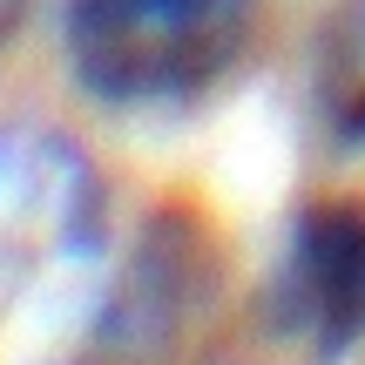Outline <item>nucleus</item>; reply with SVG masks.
Returning <instances> with one entry per match:
<instances>
[{"instance_id":"obj_1","label":"nucleus","mask_w":365,"mask_h":365,"mask_svg":"<svg viewBox=\"0 0 365 365\" xmlns=\"http://www.w3.org/2000/svg\"><path fill=\"white\" fill-rule=\"evenodd\" d=\"M257 0H68V75L102 108H176L210 95L250 48Z\"/></svg>"},{"instance_id":"obj_2","label":"nucleus","mask_w":365,"mask_h":365,"mask_svg":"<svg viewBox=\"0 0 365 365\" xmlns=\"http://www.w3.org/2000/svg\"><path fill=\"white\" fill-rule=\"evenodd\" d=\"M230 257L217 230L190 210H156L129 244L115 291L95 325V365H182L223 312Z\"/></svg>"},{"instance_id":"obj_3","label":"nucleus","mask_w":365,"mask_h":365,"mask_svg":"<svg viewBox=\"0 0 365 365\" xmlns=\"http://www.w3.org/2000/svg\"><path fill=\"white\" fill-rule=\"evenodd\" d=\"M284 325L318 359H345L365 345V196H312L291 223L284 250Z\"/></svg>"},{"instance_id":"obj_4","label":"nucleus","mask_w":365,"mask_h":365,"mask_svg":"<svg viewBox=\"0 0 365 365\" xmlns=\"http://www.w3.org/2000/svg\"><path fill=\"white\" fill-rule=\"evenodd\" d=\"M339 135H345V143H365V88L352 95V102H345V115H339Z\"/></svg>"},{"instance_id":"obj_5","label":"nucleus","mask_w":365,"mask_h":365,"mask_svg":"<svg viewBox=\"0 0 365 365\" xmlns=\"http://www.w3.org/2000/svg\"><path fill=\"white\" fill-rule=\"evenodd\" d=\"M14 7H21V0H0V34L14 27Z\"/></svg>"}]
</instances>
